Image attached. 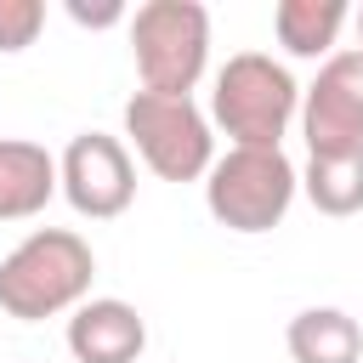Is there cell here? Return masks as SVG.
<instances>
[{
  "mask_svg": "<svg viewBox=\"0 0 363 363\" xmlns=\"http://www.w3.org/2000/svg\"><path fill=\"white\" fill-rule=\"evenodd\" d=\"M96 255L74 227H34L0 261V312L17 323H40L91 301Z\"/></svg>",
  "mask_w": 363,
  "mask_h": 363,
  "instance_id": "cell-1",
  "label": "cell"
},
{
  "mask_svg": "<svg viewBox=\"0 0 363 363\" xmlns=\"http://www.w3.org/2000/svg\"><path fill=\"white\" fill-rule=\"evenodd\" d=\"M295 113H301V85L278 57L238 51L221 62L210 85V125H221L233 147H284Z\"/></svg>",
  "mask_w": 363,
  "mask_h": 363,
  "instance_id": "cell-2",
  "label": "cell"
},
{
  "mask_svg": "<svg viewBox=\"0 0 363 363\" xmlns=\"http://www.w3.org/2000/svg\"><path fill=\"white\" fill-rule=\"evenodd\" d=\"M301 193L284 147H227L204 170V204L227 233H272Z\"/></svg>",
  "mask_w": 363,
  "mask_h": 363,
  "instance_id": "cell-3",
  "label": "cell"
},
{
  "mask_svg": "<svg viewBox=\"0 0 363 363\" xmlns=\"http://www.w3.org/2000/svg\"><path fill=\"white\" fill-rule=\"evenodd\" d=\"M130 57L142 74V91L159 96H193L210 62V11L199 0H147L130 11Z\"/></svg>",
  "mask_w": 363,
  "mask_h": 363,
  "instance_id": "cell-4",
  "label": "cell"
},
{
  "mask_svg": "<svg viewBox=\"0 0 363 363\" xmlns=\"http://www.w3.org/2000/svg\"><path fill=\"white\" fill-rule=\"evenodd\" d=\"M125 147H136V159L159 176V182H199L216 164V136H210V113L193 96H159V91H136L125 102Z\"/></svg>",
  "mask_w": 363,
  "mask_h": 363,
  "instance_id": "cell-5",
  "label": "cell"
},
{
  "mask_svg": "<svg viewBox=\"0 0 363 363\" xmlns=\"http://www.w3.org/2000/svg\"><path fill=\"white\" fill-rule=\"evenodd\" d=\"M57 193L85 221H113L136 199V159L108 130H79L57 159Z\"/></svg>",
  "mask_w": 363,
  "mask_h": 363,
  "instance_id": "cell-6",
  "label": "cell"
},
{
  "mask_svg": "<svg viewBox=\"0 0 363 363\" xmlns=\"http://www.w3.org/2000/svg\"><path fill=\"white\" fill-rule=\"evenodd\" d=\"M301 136L306 159L329 153H363V51H335L323 57L318 79L301 91Z\"/></svg>",
  "mask_w": 363,
  "mask_h": 363,
  "instance_id": "cell-7",
  "label": "cell"
},
{
  "mask_svg": "<svg viewBox=\"0 0 363 363\" xmlns=\"http://www.w3.org/2000/svg\"><path fill=\"white\" fill-rule=\"evenodd\" d=\"M74 363H136L147 352V318L119 295H91L68 312Z\"/></svg>",
  "mask_w": 363,
  "mask_h": 363,
  "instance_id": "cell-8",
  "label": "cell"
},
{
  "mask_svg": "<svg viewBox=\"0 0 363 363\" xmlns=\"http://www.w3.org/2000/svg\"><path fill=\"white\" fill-rule=\"evenodd\" d=\"M57 193V159L28 136H0V221H28Z\"/></svg>",
  "mask_w": 363,
  "mask_h": 363,
  "instance_id": "cell-9",
  "label": "cell"
},
{
  "mask_svg": "<svg viewBox=\"0 0 363 363\" xmlns=\"http://www.w3.org/2000/svg\"><path fill=\"white\" fill-rule=\"evenodd\" d=\"M284 346L295 363H357L363 357V329L340 306H306L289 318Z\"/></svg>",
  "mask_w": 363,
  "mask_h": 363,
  "instance_id": "cell-10",
  "label": "cell"
},
{
  "mask_svg": "<svg viewBox=\"0 0 363 363\" xmlns=\"http://www.w3.org/2000/svg\"><path fill=\"white\" fill-rule=\"evenodd\" d=\"M346 0H278L272 34L289 57H335V40L346 28Z\"/></svg>",
  "mask_w": 363,
  "mask_h": 363,
  "instance_id": "cell-11",
  "label": "cell"
},
{
  "mask_svg": "<svg viewBox=\"0 0 363 363\" xmlns=\"http://www.w3.org/2000/svg\"><path fill=\"white\" fill-rule=\"evenodd\" d=\"M301 193L312 199L318 216H357L363 210V153H329V159H306L301 170Z\"/></svg>",
  "mask_w": 363,
  "mask_h": 363,
  "instance_id": "cell-12",
  "label": "cell"
},
{
  "mask_svg": "<svg viewBox=\"0 0 363 363\" xmlns=\"http://www.w3.org/2000/svg\"><path fill=\"white\" fill-rule=\"evenodd\" d=\"M40 28H45V0H0V57L28 51Z\"/></svg>",
  "mask_w": 363,
  "mask_h": 363,
  "instance_id": "cell-13",
  "label": "cell"
},
{
  "mask_svg": "<svg viewBox=\"0 0 363 363\" xmlns=\"http://www.w3.org/2000/svg\"><path fill=\"white\" fill-rule=\"evenodd\" d=\"M68 17H74V23H85V28H113V23H130V11H125L119 0H108V6H85V0H68Z\"/></svg>",
  "mask_w": 363,
  "mask_h": 363,
  "instance_id": "cell-14",
  "label": "cell"
},
{
  "mask_svg": "<svg viewBox=\"0 0 363 363\" xmlns=\"http://www.w3.org/2000/svg\"><path fill=\"white\" fill-rule=\"evenodd\" d=\"M357 51H363V6H357Z\"/></svg>",
  "mask_w": 363,
  "mask_h": 363,
  "instance_id": "cell-15",
  "label": "cell"
}]
</instances>
